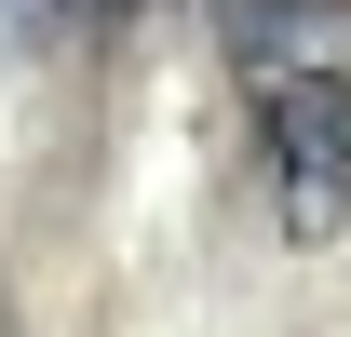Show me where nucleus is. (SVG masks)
<instances>
[{
    "mask_svg": "<svg viewBox=\"0 0 351 337\" xmlns=\"http://www.w3.org/2000/svg\"><path fill=\"white\" fill-rule=\"evenodd\" d=\"M257 175L284 243H338L351 229V82L311 68V82H257Z\"/></svg>",
    "mask_w": 351,
    "mask_h": 337,
    "instance_id": "1",
    "label": "nucleus"
},
{
    "mask_svg": "<svg viewBox=\"0 0 351 337\" xmlns=\"http://www.w3.org/2000/svg\"><path fill=\"white\" fill-rule=\"evenodd\" d=\"M217 41L257 82H311L324 41H351V0H217Z\"/></svg>",
    "mask_w": 351,
    "mask_h": 337,
    "instance_id": "2",
    "label": "nucleus"
},
{
    "mask_svg": "<svg viewBox=\"0 0 351 337\" xmlns=\"http://www.w3.org/2000/svg\"><path fill=\"white\" fill-rule=\"evenodd\" d=\"M149 0H0V41H27V54H95V41H122Z\"/></svg>",
    "mask_w": 351,
    "mask_h": 337,
    "instance_id": "3",
    "label": "nucleus"
}]
</instances>
